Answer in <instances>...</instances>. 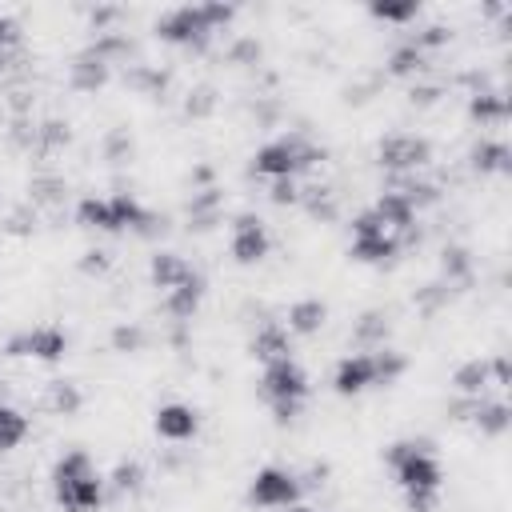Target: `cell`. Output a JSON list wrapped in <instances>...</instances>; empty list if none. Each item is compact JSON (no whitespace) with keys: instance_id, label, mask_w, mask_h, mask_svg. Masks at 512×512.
<instances>
[{"instance_id":"obj_1","label":"cell","mask_w":512,"mask_h":512,"mask_svg":"<svg viewBox=\"0 0 512 512\" xmlns=\"http://www.w3.org/2000/svg\"><path fill=\"white\" fill-rule=\"evenodd\" d=\"M384 460H388L408 508L412 512H432V504L440 496V480H444V468H440L436 452L424 440H396V444H388Z\"/></svg>"},{"instance_id":"obj_2","label":"cell","mask_w":512,"mask_h":512,"mask_svg":"<svg viewBox=\"0 0 512 512\" xmlns=\"http://www.w3.org/2000/svg\"><path fill=\"white\" fill-rule=\"evenodd\" d=\"M48 484H52L56 508H64V512H96L108 500V480L84 448L60 452L48 472Z\"/></svg>"},{"instance_id":"obj_3","label":"cell","mask_w":512,"mask_h":512,"mask_svg":"<svg viewBox=\"0 0 512 512\" xmlns=\"http://www.w3.org/2000/svg\"><path fill=\"white\" fill-rule=\"evenodd\" d=\"M232 16H236V8H232V4H224V0L176 4V8L160 12L152 28H156V36H160L164 44H176V48H192V52H200V48H208V40H212L220 28H228V24H232Z\"/></svg>"},{"instance_id":"obj_4","label":"cell","mask_w":512,"mask_h":512,"mask_svg":"<svg viewBox=\"0 0 512 512\" xmlns=\"http://www.w3.org/2000/svg\"><path fill=\"white\" fill-rule=\"evenodd\" d=\"M316 164H324V144H316L308 132H280L252 152L248 172L272 184V180H296Z\"/></svg>"},{"instance_id":"obj_5","label":"cell","mask_w":512,"mask_h":512,"mask_svg":"<svg viewBox=\"0 0 512 512\" xmlns=\"http://www.w3.org/2000/svg\"><path fill=\"white\" fill-rule=\"evenodd\" d=\"M260 396L264 404L272 408V416L280 424L296 420L304 400H308V372L300 368L296 356H280V360H268L260 368Z\"/></svg>"},{"instance_id":"obj_6","label":"cell","mask_w":512,"mask_h":512,"mask_svg":"<svg viewBox=\"0 0 512 512\" xmlns=\"http://www.w3.org/2000/svg\"><path fill=\"white\" fill-rule=\"evenodd\" d=\"M304 496V484H300V472L292 468H280V464H264L252 472L248 480V500L264 512H284L292 504H300Z\"/></svg>"},{"instance_id":"obj_7","label":"cell","mask_w":512,"mask_h":512,"mask_svg":"<svg viewBox=\"0 0 512 512\" xmlns=\"http://www.w3.org/2000/svg\"><path fill=\"white\" fill-rule=\"evenodd\" d=\"M432 160V140L416 132H388L376 144V164L392 176H416Z\"/></svg>"},{"instance_id":"obj_8","label":"cell","mask_w":512,"mask_h":512,"mask_svg":"<svg viewBox=\"0 0 512 512\" xmlns=\"http://www.w3.org/2000/svg\"><path fill=\"white\" fill-rule=\"evenodd\" d=\"M400 236H392L376 216H372V208H364L356 220H352V244H348V252H352V260H360V264H392L396 256H400Z\"/></svg>"},{"instance_id":"obj_9","label":"cell","mask_w":512,"mask_h":512,"mask_svg":"<svg viewBox=\"0 0 512 512\" xmlns=\"http://www.w3.org/2000/svg\"><path fill=\"white\" fill-rule=\"evenodd\" d=\"M4 356L56 364V360L68 356V332H64L60 324H32V328L12 332V336L4 340Z\"/></svg>"},{"instance_id":"obj_10","label":"cell","mask_w":512,"mask_h":512,"mask_svg":"<svg viewBox=\"0 0 512 512\" xmlns=\"http://www.w3.org/2000/svg\"><path fill=\"white\" fill-rule=\"evenodd\" d=\"M228 252H232V260L244 264V268L260 264V260L272 252V232H268V224H264L256 212H240V216L232 220V228H228Z\"/></svg>"},{"instance_id":"obj_11","label":"cell","mask_w":512,"mask_h":512,"mask_svg":"<svg viewBox=\"0 0 512 512\" xmlns=\"http://www.w3.org/2000/svg\"><path fill=\"white\" fill-rule=\"evenodd\" d=\"M372 216L392 232V236H400V244H408L412 236H416V220H420V208L392 184V188H384L376 200H372Z\"/></svg>"},{"instance_id":"obj_12","label":"cell","mask_w":512,"mask_h":512,"mask_svg":"<svg viewBox=\"0 0 512 512\" xmlns=\"http://www.w3.org/2000/svg\"><path fill=\"white\" fill-rule=\"evenodd\" d=\"M332 388L340 396H360L368 388H380V372H376V352L364 348V352H348L336 360L332 368Z\"/></svg>"},{"instance_id":"obj_13","label":"cell","mask_w":512,"mask_h":512,"mask_svg":"<svg viewBox=\"0 0 512 512\" xmlns=\"http://www.w3.org/2000/svg\"><path fill=\"white\" fill-rule=\"evenodd\" d=\"M152 428L168 444H192L200 436V412L192 404H184V400H168V404H160L152 412Z\"/></svg>"},{"instance_id":"obj_14","label":"cell","mask_w":512,"mask_h":512,"mask_svg":"<svg viewBox=\"0 0 512 512\" xmlns=\"http://www.w3.org/2000/svg\"><path fill=\"white\" fill-rule=\"evenodd\" d=\"M108 80H112V64H108L92 44L72 56V64H68V84H72L76 92H100Z\"/></svg>"},{"instance_id":"obj_15","label":"cell","mask_w":512,"mask_h":512,"mask_svg":"<svg viewBox=\"0 0 512 512\" xmlns=\"http://www.w3.org/2000/svg\"><path fill=\"white\" fill-rule=\"evenodd\" d=\"M192 276H196V268L188 264V256H180V252H172V248H160V252L148 256V280H152V288H160V292H172V288H180V284L192 280Z\"/></svg>"},{"instance_id":"obj_16","label":"cell","mask_w":512,"mask_h":512,"mask_svg":"<svg viewBox=\"0 0 512 512\" xmlns=\"http://www.w3.org/2000/svg\"><path fill=\"white\" fill-rule=\"evenodd\" d=\"M324 324H328V304L316 296H304V300L288 304V312H284L288 336H316Z\"/></svg>"},{"instance_id":"obj_17","label":"cell","mask_w":512,"mask_h":512,"mask_svg":"<svg viewBox=\"0 0 512 512\" xmlns=\"http://www.w3.org/2000/svg\"><path fill=\"white\" fill-rule=\"evenodd\" d=\"M468 116L480 124V128H496L508 120V96L504 88H476L468 96Z\"/></svg>"},{"instance_id":"obj_18","label":"cell","mask_w":512,"mask_h":512,"mask_svg":"<svg viewBox=\"0 0 512 512\" xmlns=\"http://www.w3.org/2000/svg\"><path fill=\"white\" fill-rule=\"evenodd\" d=\"M200 300H204V276L196 272L192 280H184L180 288H172V292H164V312L176 320V324H188L192 316H196V308H200Z\"/></svg>"},{"instance_id":"obj_19","label":"cell","mask_w":512,"mask_h":512,"mask_svg":"<svg viewBox=\"0 0 512 512\" xmlns=\"http://www.w3.org/2000/svg\"><path fill=\"white\" fill-rule=\"evenodd\" d=\"M252 356H256L260 364L280 360V356H292V336H288V328H284L280 320L260 324V328L252 332Z\"/></svg>"},{"instance_id":"obj_20","label":"cell","mask_w":512,"mask_h":512,"mask_svg":"<svg viewBox=\"0 0 512 512\" xmlns=\"http://www.w3.org/2000/svg\"><path fill=\"white\" fill-rule=\"evenodd\" d=\"M468 168H472L476 176L504 172V168H508V144L496 140V136H480V140L468 148Z\"/></svg>"},{"instance_id":"obj_21","label":"cell","mask_w":512,"mask_h":512,"mask_svg":"<svg viewBox=\"0 0 512 512\" xmlns=\"http://www.w3.org/2000/svg\"><path fill=\"white\" fill-rule=\"evenodd\" d=\"M388 76H396V80H420L424 72H428V52H420L412 40H400L392 52H388Z\"/></svg>"},{"instance_id":"obj_22","label":"cell","mask_w":512,"mask_h":512,"mask_svg":"<svg viewBox=\"0 0 512 512\" xmlns=\"http://www.w3.org/2000/svg\"><path fill=\"white\" fill-rule=\"evenodd\" d=\"M472 280V252L464 244H444L440 252V284L444 288H464Z\"/></svg>"},{"instance_id":"obj_23","label":"cell","mask_w":512,"mask_h":512,"mask_svg":"<svg viewBox=\"0 0 512 512\" xmlns=\"http://www.w3.org/2000/svg\"><path fill=\"white\" fill-rule=\"evenodd\" d=\"M44 408H48L52 416H76V412L84 408L80 384H76V380H48V388H44Z\"/></svg>"},{"instance_id":"obj_24","label":"cell","mask_w":512,"mask_h":512,"mask_svg":"<svg viewBox=\"0 0 512 512\" xmlns=\"http://www.w3.org/2000/svg\"><path fill=\"white\" fill-rule=\"evenodd\" d=\"M68 144H72V128H68V120L48 116V120L32 124V148H36V152L52 156V152H60V148H68Z\"/></svg>"},{"instance_id":"obj_25","label":"cell","mask_w":512,"mask_h":512,"mask_svg":"<svg viewBox=\"0 0 512 512\" xmlns=\"http://www.w3.org/2000/svg\"><path fill=\"white\" fill-rule=\"evenodd\" d=\"M368 16L380 20V24L408 28V24H416V16H420V0H372V4H368Z\"/></svg>"},{"instance_id":"obj_26","label":"cell","mask_w":512,"mask_h":512,"mask_svg":"<svg viewBox=\"0 0 512 512\" xmlns=\"http://www.w3.org/2000/svg\"><path fill=\"white\" fill-rule=\"evenodd\" d=\"M28 432H32L28 416H24L16 404H4V400H0V452L20 448V444L28 440Z\"/></svg>"},{"instance_id":"obj_27","label":"cell","mask_w":512,"mask_h":512,"mask_svg":"<svg viewBox=\"0 0 512 512\" xmlns=\"http://www.w3.org/2000/svg\"><path fill=\"white\" fill-rule=\"evenodd\" d=\"M64 180L56 176V172H36L32 180H28V200L36 204V208H56V204H64Z\"/></svg>"},{"instance_id":"obj_28","label":"cell","mask_w":512,"mask_h":512,"mask_svg":"<svg viewBox=\"0 0 512 512\" xmlns=\"http://www.w3.org/2000/svg\"><path fill=\"white\" fill-rule=\"evenodd\" d=\"M128 84L136 92H144V96H160V92H168L172 72L168 68H156V64H132L128 68Z\"/></svg>"},{"instance_id":"obj_29","label":"cell","mask_w":512,"mask_h":512,"mask_svg":"<svg viewBox=\"0 0 512 512\" xmlns=\"http://www.w3.org/2000/svg\"><path fill=\"white\" fill-rule=\"evenodd\" d=\"M220 220V192L216 188H200V192H192V200H188V224H196V228H212Z\"/></svg>"},{"instance_id":"obj_30","label":"cell","mask_w":512,"mask_h":512,"mask_svg":"<svg viewBox=\"0 0 512 512\" xmlns=\"http://www.w3.org/2000/svg\"><path fill=\"white\" fill-rule=\"evenodd\" d=\"M104 480H108V488H112L116 496H128V492H140V488H144L148 472H144L140 460H120V464L112 468V476H104Z\"/></svg>"},{"instance_id":"obj_31","label":"cell","mask_w":512,"mask_h":512,"mask_svg":"<svg viewBox=\"0 0 512 512\" xmlns=\"http://www.w3.org/2000/svg\"><path fill=\"white\" fill-rule=\"evenodd\" d=\"M300 208H304L308 216L332 220V216H336V196H332V188H324V184H308V188H300Z\"/></svg>"},{"instance_id":"obj_32","label":"cell","mask_w":512,"mask_h":512,"mask_svg":"<svg viewBox=\"0 0 512 512\" xmlns=\"http://www.w3.org/2000/svg\"><path fill=\"white\" fill-rule=\"evenodd\" d=\"M184 112H188L192 120L212 116V112H216V88H212V84H196V88H188V92H184Z\"/></svg>"},{"instance_id":"obj_33","label":"cell","mask_w":512,"mask_h":512,"mask_svg":"<svg viewBox=\"0 0 512 512\" xmlns=\"http://www.w3.org/2000/svg\"><path fill=\"white\" fill-rule=\"evenodd\" d=\"M384 336H388V316L384 312H364L360 324H356V340L368 344V348H384Z\"/></svg>"},{"instance_id":"obj_34","label":"cell","mask_w":512,"mask_h":512,"mask_svg":"<svg viewBox=\"0 0 512 512\" xmlns=\"http://www.w3.org/2000/svg\"><path fill=\"white\" fill-rule=\"evenodd\" d=\"M144 344H148V332H144L140 324H128V320H124V324L112 328V348H116V352H140Z\"/></svg>"},{"instance_id":"obj_35","label":"cell","mask_w":512,"mask_h":512,"mask_svg":"<svg viewBox=\"0 0 512 512\" xmlns=\"http://www.w3.org/2000/svg\"><path fill=\"white\" fill-rule=\"evenodd\" d=\"M228 60H232V64H244V68L256 64V60H260V40H256V36L232 40V44H228Z\"/></svg>"},{"instance_id":"obj_36","label":"cell","mask_w":512,"mask_h":512,"mask_svg":"<svg viewBox=\"0 0 512 512\" xmlns=\"http://www.w3.org/2000/svg\"><path fill=\"white\" fill-rule=\"evenodd\" d=\"M12 48H24V32H20V20L0 12V52H12Z\"/></svg>"},{"instance_id":"obj_37","label":"cell","mask_w":512,"mask_h":512,"mask_svg":"<svg viewBox=\"0 0 512 512\" xmlns=\"http://www.w3.org/2000/svg\"><path fill=\"white\" fill-rule=\"evenodd\" d=\"M108 268H112V252H104V248H88L80 256V272H88V276H104Z\"/></svg>"},{"instance_id":"obj_38","label":"cell","mask_w":512,"mask_h":512,"mask_svg":"<svg viewBox=\"0 0 512 512\" xmlns=\"http://www.w3.org/2000/svg\"><path fill=\"white\" fill-rule=\"evenodd\" d=\"M268 200L272 204H300V184L296 180H272L268 184Z\"/></svg>"},{"instance_id":"obj_39","label":"cell","mask_w":512,"mask_h":512,"mask_svg":"<svg viewBox=\"0 0 512 512\" xmlns=\"http://www.w3.org/2000/svg\"><path fill=\"white\" fill-rule=\"evenodd\" d=\"M440 92H444V84H440V80H424V76H420V80L412 84V104H436V100H440Z\"/></svg>"},{"instance_id":"obj_40","label":"cell","mask_w":512,"mask_h":512,"mask_svg":"<svg viewBox=\"0 0 512 512\" xmlns=\"http://www.w3.org/2000/svg\"><path fill=\"white\" fill-rule=\"evenodd\" d=\"M36 224H28V212L20 208V212H12V220H8V232H16V236H28Z\"/></svg>"},{"instance_id":"obj_41","label":"cell","mask_w":512,"mask_h":512,"mask_svg":"<svg viewBox=\"0 0 512 512\" xmlns=\"http://www.w3.org/2000/svg\"><path fill=\"white\" fill-rule=\"evenodd\" d=\"M284 512H312L308 504H292V508H284Z\"/></svg>"},{"instance_id":"obj_42","label":"cell","mask_w":512,"mask_h":512,"mask_svg":"<svg viewBox=\"0 0 512 512\" xmlns=\"http://www.w3.org/2000/svg\"><path fill=\"white\" fill-rule=\"evenodd\" d=\"M0 392H4V376H0Z\"/></svg>"}]
</instances>
